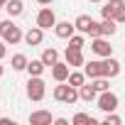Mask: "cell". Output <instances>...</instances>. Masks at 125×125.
Instances as JSON below:
<instances>
[{"mask_svg":"<svg viewBox=\"0 0 125 125\" xmlns=\"http://www.w3.org/2000/svg\"><path fill=\"white\" fill-rule=\"evenodd\" d=\"M3 74H5V66H3V64H0V76H3Z\"/></svg>","mask_w":125,"mask_h":125,"instance_id":"obj_32","label":"cell"},{"mask_svg":"<svg viewBox=\"0 0 125 125\" xmlns=\"http://www.w3.org/2000/svg\"><path fill=\"white\" fill-rule=\"evenodd\" d=\"M56 25V15H54V10L52 8H42L39 12H37V27H42V30H52Z\"/></svg>","mask_w":125,"mask_h":125,"instance_id":"obj_6","label":"cell"},{"mask_svg":"<svg viewBox=\"0 0 125 125\" xmlns=\"http://www.w3.org/2000/svg\"><path fill=\"white\" fill-rule=\"evenodd\" d=\"M69 74H71V66L66 64V61H56V64L52 66V76H54L56 83L59 81H69Z\"/></svg>","mask_w":125,"mask_h":125,"instance_id":"obj_9","label":"cell"},{"mask_svg":"<svg viewBox=\"0 0 125 125\" xmlns=\"http://www.w3.org/2000/svg\"><path fill=\"white\" fill-rule=\"evenodd\" d=\"M79 98H81V101H86V103L98 101V91L93 88V83H83V86L79 88Z\"/></svg>","mask_w":125,"mask_h":125,"instance_id":"obj_13","label":"cell"},{"mask_svg":"<svg viewBox=\"0 0 125 125\" xmlns=\"http://www.w3.org/2000/svg\"><path fill=\"white\" fill-rule=\"evenodd\" d=\"M54 123H56V125H69V120H66V118H56Z\"/></svg>","mask_w":125,"mask_h":125,"instance_id":"obj_30","label":"cell"},{"mask_svg":"<svg viewBox=\"0 0 125 125\" xmlns=\"http://www.w3.org/2000/svg\"><path fill=\"white\" fill-rule=\"evenodd\" d=\"M108 5H110V8H113V10L118 12L120 8H125V0H108Z\"/></svg>","mask_w":125,"mask_h":125,"instance_id":"obj_26","label":"cell"},{"mask_svg":"<svg viewBox=\"0 0 125 125\" xmlns=\"http://www.w3.org/2000/svg\"><path fill=\"white\" fill-rule=\"evenodd\" d=\"M118 96L108 88V91H103V93H98V108L103 110V113H113L115 108H118Z\"/></svg>","mask_w":125,"mask_h":125,"instance_id":"obj_5","label":"cell"},{"mask_svg":"<svg viewBox=\"0 0 125 125\" xmlns=\"http://www.w3.org/2000/svg\"><path fill=\"white\" fill-rule=\"evenodd\" d=\"M0 10H3V5H0Z\"/></svg>","mask_w":125,"mask_h":125,"instance_id":"obj_35","label":"cell"},{"mask_svg":"<svg viewBox=\"0 0 125 125\" xmlns=\"http://www.w3.org/2000/svg\"><path fill=\"white\" fill-rule=\"evenodd\" d=\"M74 30H76V27H74L71 22H56V25H54V32H56L59 39H69V37L74 34Z\"/></svg>","mask_w":125,"mask_h":125,"instance_id":"obj_14","label":"cell"},{"mask_svg":"<svg viewBox=\"0 0 125 125\" xmlns=\"http://www.w3.org/2000/svg\"><path fill=\"white\" fill-rule=\"evenodd\" d=\"M39 5H49V3H54V0H37Z\"/></svg>","mask_w":125,"mask_h":125,"instance_id":"obj_31","label":"cell"},{"mask_svg":"<svg viewBox=\"0 0 125 125\" xmlns=\"http://www.w3.org/2000/svg\"><path fill=\"white\" fill-rule=\"evenodd\" d=\"M27 64H30V61H27L25 54H12V69H15V71H25Z\"/></svg>","mask_w":125,"mask_h":125,"instance_id":"obj_20","label":"cell"},{"mask_svg":"<svg viewBox=\"0 0 125 125\" xmlns=\"http://www.w3.org/2000/svg\"><path fill=\"white\" fill-rule=\"evenodd\" d=\"M64 56H66V64H69L71 69H76V66H83V64H86V59H83V52H81V49H74V47H66Z\"/></svg>","mask_w":125,"mask_h":125,"instance_id":"obj_7","label":"cell"},{"mask_svg":"<svg viewBox=\"0 0 125 125\" xmlns=\"http://www.w3.org/2000/svg\"><path fill=\"white\" fill-rule=\"evenodd\" d=\"M103 61H105V76H108V79H115V76L123 71V66H120V61H118V59H113V56H105Z\"/></svg>","mask_w":125,"mask_h":125,"instance_id":"obj_12","label":"cell"},{"mask_svg":"<svg viewBox=\"0 0 125 125\" xmlns=\"http://www.w3.org/2000/svg\"><path fill=\"white\" fill-rule=\"evenodd\" d=\"M91 52H93L96 56H101V59L113 56V47H110V42H108L105 37H93V39H91Z\"/></svg>","mask_w":125,"mask_h":125,"instance_id":"obj_4","label":"cell"},{"mask_svg":"<svg viewBox=\"0 0 125 125\" xmlns=\"http://www.w3.org/2000/svg\"><path fill=\"white\" fill-rule=\"evenodd\" d=\"M42 39H44V30H42V27H30V30L25 32V42H27L30 47L42 44Z\"/></svg>","mask_w":125,"mask_h":125,"instance_id":"obj_10","label":"cell"},{"mask_svg":"<svg viewBox=\"0 0 125 125\" xmlns=\"http://www.w3.org/2000/svg\"><path fill=\"white\" fill-rule=\"evenodd\" d=\"M0 5H3V8H5V5H8V0H0Z\"/></svg>","mask_w":125,"mask_h":125,"instance_id":"obj_33","label":"cell"},{"mask_svg":"<svg viewBox=\"0 0 125 125\" xmlns=\"http://www.w3.org/2000/svg\"><path fill=\"white\" fill-rule=\"evenodd\" d=\"M83 44H86V39H83L81 34H71V37H69V47H74V49H83Z\"/></svg>","mask_w":125,"mask_h":125,"instance_id":"obj_24","label":"cell"},{"mask_svg":"<svg viewBox=\"0 0 125 125\" xmlns=\"http://www.w3.org/2000/svg\"><path fill=\"white\" fill-rule=\"evenodd\" d=\"M0 37H3V42H5V44H17V42H22V39H25L22 30L12 22V17H10V20H5V22H0Z\"/></svg>","mask_w":125,"mask_h":125,"instance_id":"obj_2","label":"cell"},{"mask_svg":"<svg viewBox=\"0 0 125 125\" xmlns=\"http://www.w3.org/2000/svg\"><path fill=\"white\" fill-rule=\"evenodd\" d=\"M52 113L49 110H34V113H30V123L32 125H52Z\"/></svg>","mask_w":125,"mask_h":125,"instance_id":"obj_11","label":"cell"},{"mask_svg":"<svg viewBox=\"0 0 125 125\" xmlns=\"http://www.w3.org/2000/svg\"><path fill=\"white\" fill-rule=\"evenodd\" d=\"M52 96H54V101H59V103L74 105V103L79 101V88L71 86V83H66V81H59V86H54Z\"/></svg>","mask_w":125,"mask_h":125,"instance_id":"obj_1","label":"cell"},{"mask_svg":"<svg viewBox=\"0 0 125 125\" xmlns=\"http://www.w3.org/2000/svg\"><path fill=\"white\" fill-rule=\"evenodd\" d=\"M113 20H115L118 25H123V22H125V8H120V10L115 12V17H113Z\"/></svg>","mask_w":125,"mask_h":125,"instance_id":"obj_27","label":"cell"},{"mask_svg":"<svg viewBox=\"0 0 125 125\" xmlns=\"http://www.w3.org/2000/svg\"><path fill=\"white\" fill-rule=\"evenodd\" d=\"M91 3H101V0H91Z\"/></svg>","mask_w":125,"mask_h":125,"instance_id":"obj_34","label":"cell"},{"mask_svg":"<svg viewBox=\"0 0 125 125\" xmlns=\"http://www.w3.org/2000/svg\"><path fill=\"white\" fill-rule=\"evenodd\" d=\"M5 54H8V47H5V44H3V42H0V59H3V56H5Z\"/></svg>","mask_w":125,"mask_h":125,"instance_id":"obj_29","label":"cell"},{"mask_svg":"<svg viewBox=\"0 0 125 125\" xmlns=\"http://www.w3.org/2000/svg\"><path fill=\"white\" fill-rule=\"evenodd\" d=\"M39 59L44 61V64H47V66H54V64H56V61H59V52H56L54 47H47V49L42 52V56H39Z\"/></svg>","mask_w":125,"mask_h":125,"instance_id":"obj_19","label":"cell"},{"mask_svg":"<svg viewBox=\"0 0 125 125\" xmlns=\"http://www.w3.org/2000/svg\"><path fill=\"white\" fill-rule=\"evenodd\" d=\"M0 125H15V120H10V118H0Z\"/></svg>","mask_w":125,"mask_h":125,"instance_id":"obj_28","label":"cell"},{"mask_svg":"<svg viewBox=\"0 0 125 125\" xmlns=\"http://www.w3.org/2000/svg\"><path fill=\"white\" fill-rule=\"evenodd\" d=\"M5 10H8V15H10V17H20V15L25 12V5H22V0H8Z\"/></svg>","mask_w":125,"mask_h":125,"instance_id":"obj_18","label":"cell"},{"mask_svg":"<svg viewBox=\"0 0 125 125\" xmlns=\"http://www.w3.org/2000/svg\"><path fill=\"white\" fill-rule=\"evenodd\" d=\"M93 22H96V20H93L91 15H79V17H76V22H74V27H76L79 32H83V34H88V30L93 27Z\"/></svg>","mask_w":125,"mask_h":125,"instance_id":"obj_15","label":"cell"},{"mask_svg":"<svg viewBox=\"0 0 125 125\" xmlns=\"http://www.w3.org/2000/svg\"><path fill=\"white\" fill-rule=\"evenodd\" d=\"M71 123H74V125H93L96 120H93L88 113H76V115L71 118Z\"/></svg>","mask_w":125,"mask_h":125,"instance_id":"obj_23","label":"cell"},{"mask_svg":"<svg viewBox=\"0 0 125 125\" xmlns=\"http://www.w3.org/2000/svg\"><path fill=\"white\" fill-rule=\"evenodd\" d=\"M103 123H105V125H120V115H115V110H113V113H105Z\"/></svg>","mask_w":125,"mask_h":125,"instance_id":"obj_25","label":"cell"},{"mask_svg":"<svg viewBox=\"0 0 125 125\" xmlns=\"http://www.w3.org/2000/svg\"><path fill=\"white\" fill-rule=\"evenodd\" d=\"M83 74L88 79L105 76V61H86V64H83Z\"/></svg>","mask_w":125,"mask_h":125,"instance_id":"obj_8","label":"cell"},{"mask_svg":"<svg viewBox=\"0 0 125 125\" xmlns=\"http://www.w3.org/2000/svg\"><path fill=\"white\" fill-rule=\"evenodd\" d=\"M69 83L76 86V88H81V86L86 83V74H83V71H71V74H69Z\"/></svg>","mask_w":125,"mask_h":125,"instance_id":"obj_21","label":"cell"},{"mask_svg":"<svg viewBox=\"0 0 125 125\" xmlns=\"http://www.w3.org/2000/svg\"><path fill=\"white\" fill-rule=\"evenodd\" d=\"M47 96V83L42 81V76H30L27 81V98L30 101H42Z\"/></svg>","mask_w":125,"mask_h":125,"instance_id":"obj_3","label":"cell"},{"mask_svg":"<svg viewBox=\"0 0 125 125\" xmlns=\"http://www.w3.org/2000/svg\"><path fill=\"white\" fill-rule=\"evenodd\" d=\"M91 83H93V88H96L98 93H103V91H108V88H110V83H108V76H98V79H91Z\"/></svg>","mask_w":125,"mask_h":125,"instance_id":"obj_22","label":"cell"},{"mask_svg":"<svg viewBox=\"0 0 125 125\" xmlns=\"http://www.w3.org/2000/svg\"><path fill=\"white\" fill-rule=\"evenodd\" d=\"M115 32H118V22L113 17H103V22H101V37H113Z\"/></svg>","mask_w":125,"mask_h":125,"instance_id":"obj_16","label":"cell"},{"mask_svg":"<svg viewBox=\"0 0 125 125\" xmlns=\"http://www.w3.org/2000/svg\"><path fill=\"white\" fill-rule=\"evenodd\" d=\"M44 69H47V64H44L42 59H32L30 64H27V74H30V76H42Z\"/></svg>","mask_w":125,"mask_h":125,"instance_id":"obj_17","label":"cell"}]
</instances>
